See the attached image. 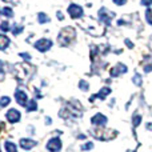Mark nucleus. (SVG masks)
I'll use <instances>...</instances> for the list:
<instances>
[{
    "mask_svg": "<svg viewBox=\"0 0 152 152\" xmlns=\"http://www.w3.org/2000/svg\"><path fill=\"white\" fill-rule=\"evenodd\" d=\"M20 56L21 58H24V59H27V60L31 59V55H29V53H20Z\"/></svg>",
    "mask_w": 152,
    "mask_h": 152,
    "instance_id": "27",
    "label": "nucleus"
},
{
    "mask_svg": "<svg viewBox=\"0 0 152 152\" xmlns=\"http://www.w3.org/2000/svg\"><path fill=\"white\" fill-rule=\"evenodd\" d=\"M8 45H10V39L5 35L0 34V51H4Z\"/></svg>",
    "mask_w": 152,
    "mask_h": 152,
    "instance_id": "12",
    "label": "nucleus"
},
{
    "mask_svg": "<svg viewBox=\"0 0 152 152\" xmlns=\"http://www.w3.org/2000/svg\"><path fill=\"white\" fill-rule=\"evenodd\" d=\"M36 144L37 143L32 139H21L20 142H19V145H20L23 150H31V148H34Z\"/></svg>",
    "mask_w": 152,
    "mask_h": 152,
    "instance_id": "10",
    "label": "nucleus"
},
{
    "mask_svg": "<svg viewBox=\"0 0 152 152\" xmlns=\"http://www.w3.org/2000/svg\"><path fill=\"white\" fill-rule=\"evenodd\" d=\"M144 71L145 72H152V66H145L144 67Z\"/></svg>",
    "mask_w": 152,
    "mask_h": 152,
    "instance_id": "28",
    "label": "nucleus"
},
{
    "mask_svg": "<svg viewBox=\"0 0 152 152\" xmlns=\"http://www.w3.org/2000/svg\"><path fill=\"white\" fill-rule=\"evenodd\" d=\"M127 69H128V68H127V66H124L123 63H119V64H116V66L113 67L112 69H111V76H113V77H118V76L126 74Z\"/></svg>",
    "mask_w": 152,
    "mask_h": 152,
    "instance_id": "7",
    "label": "nucleus"
},
{
    "mask_svg": "<svg viewBox=\"0 0 152 152\" xmlns=\"http://www.w3.org/2000/svg\"><path fill=\"white\" fill-rule=\"evenodd\" d=\"M132 123H134V127H137L142 123V116H140L139 113H135L134 118H132Z\"/></svg>",
    "mask_w": 152,
    "mask_h": 152,
    "instance_id": "16",
    "label": "nucleus"
},
{
    "mask_svg": "<svg viewBox=\"0 0 152 152\" xmlns=\"http://www.w3.org/2000/svg\"><path fill=\"white\" fill-rule=\"evenodd\" d=\"M1 13L4 16H7V18H12V16H13V12H12V10H11L10 7H4V8H3Z\"/></svg>",
    "mask_w": 152,
    "mask_h": 152,
    "instance_id": "17",
    "label": "nucleus"
},
{
    "mask_svg": "<svg viewBox=\"0 0 152 152\" xmlns=\"http://www.w3.org/2000/svg\"><path fill=\"white\" fill-rule=\"evenodd\" d=\"M145 20H147L148 24H151L152 26V11L150 10V8L145 11Z\"/></svg>",
    "mask_w": 152,
    "mask_h": 152,
    "instance_id": "21",
    "label": "nucleus"
},
{
    "mask_svg": "<svg viewBox=\"0 0 152 152\" xmlns=\"http://www.w3.org/2000/svg\"><path fill=\"white\" fill-rule=\"evenodd\" d=\"M132 80H134V83L136 84V86H142V76H140L139 74H135Z\"/></svg>",
    "mask_w": 152,
    "mask_h": 152,
    "instance_id": "22",
    "label": "nucleus"
},
{
    "mask_svg": "<svg viewBox=\"0 0 152 152\" xmlns=\"http://www.w3.org/2000/svg\"><path fill=\"white\" fill-rule=\"evenodd\" d=\"M47 150L51 152H59L61 150V140L59 137H52L47 143Z\"/></svg>",
    "mask_w": 152,
    "mask_h": 152,
    "instance_id": "3",
    "label": "nucleus"
},
{
    "mask_svg": "<svg viewBox=\"0 0 152 152\" xmlns=\"http://www.w3.org/2000/svg\"><path fill=\"white\" fill-rule=\"evenodd\" d=\"M80 148H81V151H88V150H92V148H94V143H92V142H87L86 144H83Z\"/></svg>",
    "mask_w": 152,
    "mask_h": 152,
    "instance_id": "20",
    "label": "nucleus"
},
{
    "mask_svg": "<svg viewBox=\"0 0 152 152\" xmlns=\"http://www.w3.org/2000/svg\"><path fill=\"white\" fill-rule=\"evenodd\" d=\"M110 94H111V88H110V87H104V88H102V89L99 91V94H96V95H94V96L89 97V100L92 102V100H95L96 97H99V99L104 100Z\"/></svg>",
    "mask_w": 152,
    "mask_h": 152,
    "instance_id": "9",
    "label": "nucleus"
},
{
    "mask_svg": "<svg viewBox=\"0 0 152 152\" xmlns=\"http://www.w3.org/2000/svg\"><path fill=\"white\" fill-rule=\"evenodd\" d=\"M4 147H5V151L7 152H18V147H16L12 142H5Z\"/></svg>",
    "mask_w": 152,
    "mask_h": 152,
    "instance_id": "13",
    "label": "nucleus"
},
{
    "mask_svg": "<svg viewBox=\"0 0 152 152\" xmlns=\"http://www.w3.org/2000/svg\"><path fill=\"white\" fill-rule=\"evenodd\" d=\"M11 99L8 96H3L1 99H0V107H7L8 104H10Z\"/></svg>",
    "mask_w": 152,
    "mask_h": 152,
    "instance_id": "18",
    "label": "nucleus"
},
{
    "mask_svg": "<svg viewBox=\"0 0 152 152\" xmlns=\"http://www.w3.org/2000/svg\"><path fill=\"white\" fill-rule=\"evenodd\" d=\"M79 88H80L81 91H88L89 86H88V83H87L86 80H80V83H79Z\"/></svg>",
    "mask_w": 152,
    "mask_h": 152,
    "instance_id": "19",
    "label": "nucleus"
},
{
    "mask_svg": "<svg viewBox=\"0 0 152 152\" xmlns=\"http://www.w3.org/2000/svg\"><path fill=\"white\" fill-rule=\"evenodd\" d=\"M37 110V103L35 100H31L29 104L27 105V112H32V111H36Z\"/></svg>",
    "mask_w": 152,
    "mask_h": 152,
    "instance_id": "15",
    "label": "nucleus"
},
{
    "mask_svg": "<svg viewBox=\"0 0 152 152\" xmlns=\"http://www.w3.org/2000/svg\"><path fill=\"white\" fill-rule=\"evenodd\" d=\"M67 11H68L69 16H71L72 19H79V18H81V15H83V8L77 4H71Z\"/></svg>",
    "mask_w": 152,
    "mask_h": 152,
    "instance_id": "4",
    "label": "nucleus"
},
{
    "mask_svg": "<svg viewBox=\"0 0 152 152\" xmlns=\"http://www.w3.org/2000/svg\"><path fill=\"white\" fill-rule=\"evenodd\" d=\"M4 1H10V0H4Z\"/></svg>",
    "mask_w": 152,
    "mask_h": 152,
    "instance_id": "31",
    "label": "nucleus"
},
{
    "mask_svg": "<svg viewBox=\"0 0 152 152\" xmlns=\"http://www.w3.org/2000/svg\"><path fill=\"white\" fill-rule=\"evenodd\" d=\"M58 19H59V20H63V13H61V12H58Z\"/></svg>",
    "mask_w": 152,
    "mask_h": 152,
    "instance_id": "30",
    "label": "nucleus"
},
{
    "mask_svg": "<svg viewBox=\"0 0 152 152\" xmlns=\"http://www.w3.org/2000/svg\"><path fill=\"white\" fill-rule=\"evenodd\" d=\"M126 44H127V45H128V47H129V48H132V47H134V44H132V43H131V42H129V40H128V39H126Z\"/></svg>",
    "mask_w": 152,
    "mask_h": 152,
    "instance_id": "29",
    "label": "nucleus"
},
{
    "mask_svg": "<svg viewBox=\"0 0 152 152\" xmlns=\"http://www.w3.org/2000/svg\"><path fill=\"white\" fill-rule=\"evenodd\" d=\"M5 118H7V120L10 121V123H18V121L20 120L21 116H20V112H19L18 110L11 108V110L5 113Z\"/></svg>",
    "mask_w": 152,
    "mask_h": 152,
    "instance_id": "6",
    "label": "nucleus"
},
{
    "mask_svg": "<svg viewBox=\"0 0 152 152\" xmlns=\"http://www.w3.org/2000/svg\"><path fill=\"white\" fill-rule=\"evenodd\" d=\"M113 13H111L110 11L107 10V8H100L99 10V19L103 21L104 24H110L111 23V19H112Z\"/></svg>",
    "mask_w": 152,
    "mask_h": 152,
    "instance_id": "5",
    "label": "nucleus"
},
{
    "mask_svg": "<svg viewBox=\"0 0 152 152\" xmlns=\"http://www.w3.org/2000/svg\"><path fill=\"white\" fill-rule=\"evenodd\" d=\"M91 123L94 126H105L107 124V118L103 113H96L91 118Z\"/></svg>",
    "mask_w": 152,
    "mask_h": 152,
    "instance_id": "8",
    "label": "nucleus"
},
{
    "mask_svg": "<svg viewBox=\"0 0 152 152\" xmlns=\"http://www.w3.org/2000/svg\"><path fill=\"white\" fill-rule=\"evenodd\" d=\"M21 32H23V27L21 26H15L13 27V29H12V34L13 35H19V34H21Z\"/></svg>",
    "mask_w": 152,
    "mask_h": 152,
    "instance_id": "24",
    "label": "nucleus"
},
{
    "mask_svg": "<svg viewBox=\"0 0 152 152\" xmlns=\"http://www.w3.org/2000/svg\"><path fill=\"white\" fill-rule=\"evenodd\" d=\"M142 4L145 7H150V5H152V0H142Z\"/></svg>",
    "mask_w": 152,
    "mask_h": 152,
    "instance_id": "25",
    "label": "nucleus"
},
{
    "mask_svg": "<svg viewBox=\"0 0 152 152\" xmlns=\"http://www.w3.org/2000/svg\"><path fill=\"white\" fill-rule=\"evenodd\" d=\"M115 4H118V5H123V4H126V0H112Z\"/></svg>",
    "mask_w": 152,
    "mask_h": 152,
    "instance_id": "26",
    "label": "nucleus"
},
{
    "mask_svg": "<svg viewBox=\"0 0 152 152\" xmlns=\"http://www.w3.org/2000/svg\"><path fill=\"white\" fill-rule=\"evenodd\" d=\"M34 45L37 51H40V52H45V51H48L51 47H52V42H51L50 39H39Z\"/></svg>",
    "mask_w": 152,
    "mask_h": 152,
    "instance_id": "2",
    "label": "nucleus"
},
{
    "mask_svg": "<svg viewBox=\"0 0 152 152\" xmlns=\"http://www.w3.org/2000/svg\"><path fill=\"white\" fill-rule=\"evenodd\" d=\"M15 99L19 104L24 107V105L27 104V99H28V96H27V94L23 92V91H16L15 92Z\"/></svg>",
    "mask_w": 152,
    "mask_h": 152,
    "instance_id": "11",
    "label": "nucleus"
},
{
    "mask_svg": "<svg viewBox=\"0 0 152 152\" xmlns=\"http://www.w3.org/2000/svg\"><path fill=\"white\" fill-rule=\"evenodd\" d=\"M37 20H39L40 24H44V23H48V21H50V18H48L44 12H40L39 15H37Z\"/></svg>",
    "mask_w": 152,
    "mask_h": 152,
    "instance_id": "14",
    "label": "nucleus"
},
{
    "mask_svg": "<svg viewBox=\"0 0 152 152\" xmlns=\"http://www.w3.org/2000/svg\"><path fill=\"white\" fill-rule=\"evenodd\" d=\"M0 29H1L3 32H7V31H10V24L7 23V21H3L1 24H0Z\"/></svg>",
    "mask_w": 152,
    "mask_h": 152,
    "instance_id": "23",
    "label": "nucleus"
},
{
    "mask_svg": "<svg viewBox=\"0 0 152 152\" xmlns=\"http://www.w3.org/2000/svg\"><path fill=\"white\" fill-rule=\"evenodd\" d=\"M75 37V29L72 27H64L59 34V43L61 45H67L71 43V40Z\"/></svg>",
    "mask_w": 152,
    "mask_h": 152,
    "instance_id": "1",
    "label": "nucleus"
}]
</instances>
